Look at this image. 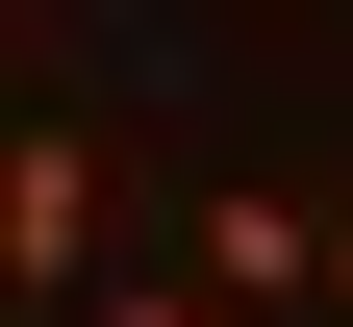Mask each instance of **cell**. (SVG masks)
I'll return each instance as SVG.
<instances>
[{"label": "cell", "mask_w": 353, "mask_h": 327, "mask_svg": "<svg viewBox=\"0 0 353 327\" xmlns=\"http://www.w3.org/2000/svg\"><path fill=\"white\" fill-rule=\"evenodd\" d=\"M76 277H101V151L76 126H0V327L76 302Z\"/></svg>", "instance_id": "obj_1"}, {"label": "cell", "mask_w": 353, "mask_h": 327, "mask_svg": "<svg viewBox=\"0 0 353 327\" xmlns=\"http://www.w3.org/2000/svg\"><path fill=\"white\" fill-rule=\"evenodd\" d=\"M202 302H328V202L228 176V202H202Z\"/></svg>", "instance_id": "obj_2"}, {"label": "cell", "mask_w": 353, "mask_h": 327, "mask_svg": "<svg viewBox=\"0 0 353 327\" xmlns=\"http://www.w3.org/2000/svg\"><path fill=\"white\" fill-rule=\"evenodd\" d=\"M101 327H202V302H101Z\"/></svg>", "instance_id": "obj_3"}, {"label": "cell", "mask_w": 353, "mask_h": 327, "mask_svg": "<svg viewBox=\"0 0 353 327\" xmlns=\"http://www.w3.org/2000/svg\"><path fill=\"white\" fill-rule=\"evenodd\" d=\"M328 302H353V226H328Z\"/></svg>", "instance_id": "obj_4"}, {"label": "cell", "mask_w": 353, "mask_h": 327, "mask_svg": "<svg viewBox=\"0 0 353 327\" xmlns=\"http://www.w3.org/2000/svg\"><path fill=\"white\" fill-rule=\"evenodd\" d=\"M26 327H101V302H26Z\"/></svg>", "instance_id": "obj_5"}]
</instances>
